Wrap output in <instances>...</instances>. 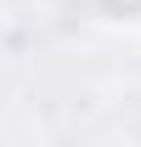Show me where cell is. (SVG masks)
Here are the masks:
<instances>
[{"mask_svg":"<svg viewBox=\"0 0 141 147\" xmlns=\"http://www.w3.org/2000/svg\"><path fill=\"white\" fill-rule=\"evenodd\" d=\"M136 11H141V0H124V17H136Z\"/></svg>","mask_w":141,"mask_h":147,"instance_id":"6da1fadb","label":"cell"}]
</instances>
